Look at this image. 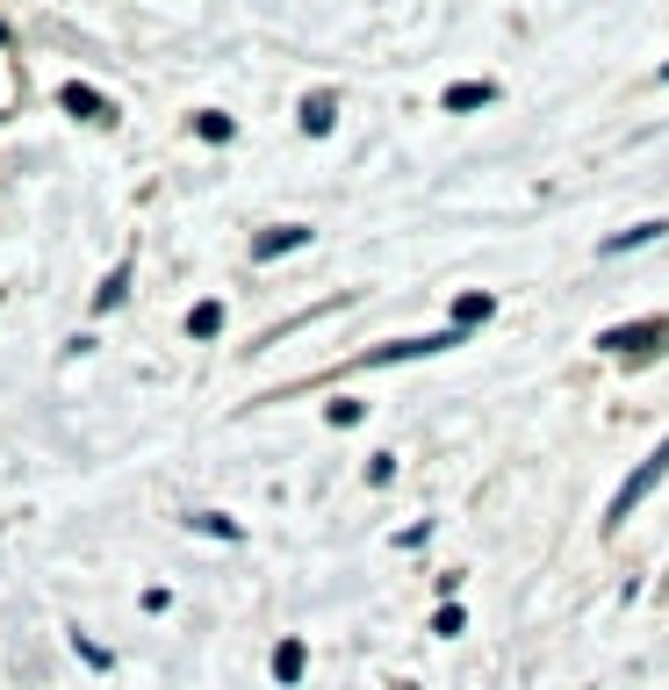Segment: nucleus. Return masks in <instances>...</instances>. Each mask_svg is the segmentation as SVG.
I'll use <instances>...</instances> for the list:
<instances>
[{
    "instance_id": "f257e3e1",
    "label": "nucleus",
    "mask_w": 669,
    "mask_h": 690,
    "mask_svg": "<svg viewBox=\"0 0 669 690\" xmlns=\"http://www.w3.org/2000/svg\"><path fill=\"white\" fill-rule=\"evenodd\" d=\"M662 474H669V439H662V447H656V453H648V460H641V468H633V474H627V482H619V497H612V503H605V526H627V518H633V503H641V497H648V489H656V482H662Z\"/></svg>"
},
{
    "instance_id": "f03ea898",
    "label": "nucleus",
    "mask_w": 669,
    "mask_h": 690,
    "mask_svg": "<svg viewBox=\"0 0 669 690\" xmlns=\"http://www.w3.org/2000/svg\"><path fill=\"white\" fill-rule=\"evenodd\" d=\"M669 346V317H641V324H619L598 331V352H627V360H648V352Z\"/></svg>"
},
{
    "instance_id": "7ed1b4c3",
    "label": "nucleus",
    "mask_w": 669,
    "mask_h": 690,
    "mask_svg": "<svg viewBox=\"0 0 669 690\" xmlns=\"http://www.w3.org/2000/svg\"><path fill=\"white\" fill-rule=\"evenodd\" d=\"M447 346H461V331H432V339H397V346L375 352V367H389V360H418V352H447Z\"/></svg>"
},
{
    "instance_id": "20e7f679",
    "label": "nucleus",
    "mask_w": 669,
    "mask_h": 690,
    "mask_svg": "<svg viewBox=\"0 0 669 690\" xmlns=\"http://www.w3.org/2000/svg\"><path fill=\"white\" fill-rule=\"evenodd\" d=\"M296 244H310V223H273L260 244H252V259H281V252H296Z\"/></svg>"
},
{
    "instance_id": "39448f33",
    "label": "nucleus",
    "mask_w": 669,
    "mask_h": 690,
    "mask_svg": "<svg viewBox=\"0 0 669 690\" xmlns=\"http://www.w3.org/2000/svg\"><path fill=\"white\" fill-rule=\"evenodd\" d=\"M66 109H72V116H87V122H116V109L94 94V87H66Z\"/></svg>"
},
{
    "instance_id": "423d86ee",
    "label": "nucleus",
    "mask_w": 669,
    "mask_h": 690,
    "mask_svg": "<svg viewBox=\"0 0 669 690\" xmlns=\"http://www.w3.org/2000/svg\"><path fill=\"white\" fill-rule=\"evenodd\" d=\"M490 101H497L490 80H461V87H447V109H490Z\"/></svg>"
},
{
    "instance_id": "0eeeda50",
    "label": "nucleus",
    "mask_w": 669,
    "mask_h": 690,
    "mask_svg": "<svg viewBox=\"0 0 669 690\" xmlns=\"http://www.w3.org/2000/svg\"><path fill=\"white\" fill-rule=\"evenodd\" d=\"M331 122H339V101H331V94H310V101H302V130H310V137H324Z\"/></svg>"
},
{
    "instance_id": "6e6552de",
    "label": "nucleus",
    "mask_w": 669,
    "mask_h": 690,
    "mask_svg": "<svg viewBox=\"0 0 669 690\" xmlns=\"http://www.w3.org/2000/svg\"><path fill=\"white\" fill-rule=\"evenodd\" d=\"M662 238V223H633V230H619V238H605V252H641V244H656Z\"/></svg>"
},
{
    "instance_id": "1a4fd4ad",
    "label": "nucleus",
    "mask_w": 669,
    "mask_h": 690,
    "mask_svg": "<svg viewBox=\"0 0 669 690\" xmlns=\"http://www.w3.org/2000/svg\"><path fill=\"white\" fill-rule=\"evenodd\" d=\"M497 310V302L490 296H461V302H453V331H468V324H482V317H490Z\"/></svg>"
},
{
    "instance_id": "9d476101",
    "label": "nucleus",
    "mask_w": 669,
    "mask_h": 690,
    "mask_svg": "<svg viewBox=\"0 0 669 690\" xmlns=\"http://www.w3.org/2000/svg\"><path fill=\"white\" fill-rule=\"evenodd\" d=\"M273 677H281V683L302 677V640H281V648H273Z\"/></svg>"
},
{
    "instance_id": "9b49d317",
    "label": "nucleus",
    "mask_w": 669,
    "mask_h": 690,
    "mask_svg": "<svg viewBox=\"0 0 669 690\" xmlns=\"http://www.w3.org/2000/svg\"><path fill=\"white\" fill-rule=\"evenodd\" d=\"M188 331H194V339H217V331H223V302H202V310L188 317Z\"/></svg>"
},
{
    "instance_id": "f8f14e48",
    "label": "nucleus",
    "mask_w": 669,
    "mask_h": 690,
    "mask_svg": "<svg viewBox=\"0 0 669 690\" xmlns=\"http://www.w3.org/2000/svg\"><path fill=\"white\" fill-rule=\"evenodd\" d=\"M123 288H130V267H116L109 281H101V296H94V302H101V310H116V302H123Z\"/></svg>"
},
{
    "instance_id": "ddd939ff",
    "label": "nucleus",
    "mask_w": 669,
    "mask_h": 690,
    "mask_svg": "<svg viewBox=\"0 0 669 690\" xmlns=\"http://www.w3.org/2000/svg\"><path fill=\"white\" fill-rule=\"evenodd\" d=\"M188 526H194V532H217V540H238V526H231L223 511H202V518H188Z\"/></svg>"
},
{
    "instance_id": "4468645a",
    "label": "nucleus",
    "mask_w": 669,
    "mask_h": 690,
    "mask_svg": "<svg viewBox=\"0 0 669 690\" xmlns=\"http://www.w3.org/2000/svg\"><path fill=\"white\" fill-rule=\"evenodd\" d=\"M662 80H669V66H662Z\"/></svg>"
}]
</instances>
